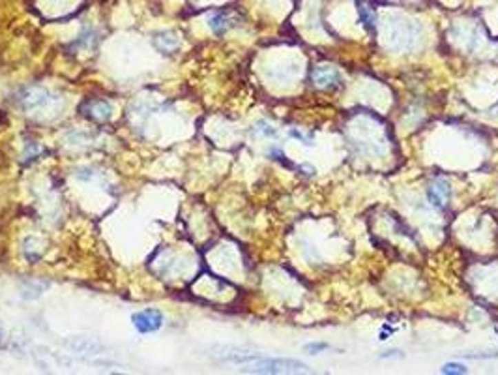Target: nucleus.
<instances>
[{
    "label": "nucleus",
    "instance_id": "1",
    "mask_svg": "<svg viewBox=\"0 0 498 375\" xmlns=\"http://www.w3.org/2000/svg\"><path fill=\"white\" fill-rule=\"evenodd\" d=\"M246 372H255V374H307L309 366L304 362L294 361V358H262L259 356L257 361L251 362V368Z\"/></svg>",
    "mask_w": 498,
    "mask_h": 375
},
{
    "label": "nucleus",
    "instance_id": "2",
    "mask_svg": "<svg viewBox=\"0 0 498 375\" xmlns=\"http://www.w3.org/2000/svg\"><path fill=\"white\" fill-rule=\"evenodd\" d=\"M132 323L135 328L143 332V334H150L160 330L163 325V314L158 310H145V312H137L132 315Z\"/></svg>",
    "mask_w": 498,
    "mask_h": 375
},
{
    "label": "nucleus",
    "instance_id": "3",
    "mask_svg": "<svg viewBox=\"0 0 498 375\" xmlns=\"http://www.w3.org/2000/svg\"><path fill=\"white\" fill-rule=\"evenodd\" d=\"M51 94L45 88H28L27 92L21 98V105L25 111H38V109L47 108L51 103Z\"/></svg>",
    "mask_w": 498,
    "mask_h": 375
},
{
    "label": "nucleus",
    "instance_id": "4",
    "mask_svg": "<svg viewBox=\"0 0 498 375\" xmlns=\"http://www.w3.org/2000/svg\"><path fill=\"white\" fill-rule=\"evenodd\" d=\"M427 197L435 208H446L450 201V184L446 181H435L427 192Z\"/></svg>",
    "mask_w": 498,
    "mask_h": 375
},
{
    "label": "nucleus",
    "instance_id": "5",
    "mask_svg": "<svg viewBox=\"0 0 498 375\" xmlns=\"http://www.w3.org/2000/svg\"><path fill=\"white\" fill-rule=\"evenodd\" d=\"M154 47H156L160 53H165V54L176 53L180 47L178 34L171 32V30H165V32L156 34V38H154Z\"/></svg>",
    "mask_w": 498,
    "mask_h": 375
},
{
    "label": "nucleus",
    "instance_id": "6",
    "mask_svg": "<svg viewBox=\"0 0 498 375\" xmlns=\"http://www.w3.org/2000/svg\"><path fill=\"white\" fill-rule=\"evenodd\" d=\"M313 83L320 88H330L339 83L338 72H333L332 68H317L313 72Z\"/></svg>",
    "mask_w": 498,
    "mask_h": 375
},
{
    "label": "nucleus",
    "instance_id": "7",
    "mask_svg": "<svg viewBox=\"0 0 498 375\" xmlns=\"http://www.w3.org/2000/svg\"><path fill=\"white\" fill-rule=\"evenodd\" d=\"M88 111H90V113L87 114H90V119H96V121H107V119L111 116V113H113V108H111L107 101L98 100L88 103Z\"/></svg>",
    "mask_w": 498,
    "mask_h": 375
},
{
    "label": "nucleus",
    "instance_id": "8",
    "mask_svg": "<svg viewBox=\"0 0 498 375\" xmlns=\"http://www.w3.org/2000/svg\"><path fill=\"white\" fill-rule=\"evenodd\" d=\"M208 25H210V28L214 30V34H218V36H221V34H225L229 28H231V17H229V14H225V12H218V14H214L210 19H208Z\"/></svg>",
    "mask_w": 498,
    "mask_h": 375
},
{
    "label": "nucleus",
    "instance_id": "9",
    "mask_svg": "<svg viewBox=\"0 0 498 375\" xmlns=\"http://www.w3.org/2000/svg\"><path fill=\"white\" fill-rule=\"evenodd\" d=\"M442 374H453V375H461V374H468V368L465 364H459V362H448L442 366Z\"/></svg>",
    "mask_w": 498,
    "mask_h": 375
},
{
    "label": "nucleus",
    "instance_id": "10",
    "mask_svg": "<svg viewBox=\"0 0 498 375\" xmlns=\"http://www.w3.org/2000/svg\"><path fill=\"white\" fill-rule=\"evenodd\" d=\"M255 132L260 135H264V137H276V130H273L268 122H259L257 128H255Z\"/></svg>",
    "mask_w": 498,
    "mask_h": 375
},
{
    "label": "nucleus",
    "instance_id": "11",
    "mask_svg": "<svg viewBox=\"0 0 498 375\" xmlns=\"http://www.w3.org/2000/svg\"><path fill=\"white\" fill-rule=\"evenodd\" d=\"M309 353V355H317V353H322V351H328L330 349V345L328 343H307L306 347H304Z\"/></svg>",
    "mask_w": 498,
    "mask_h": 375
},
{
    "label": "nucleus",
    "instance_id": "12",
    "mask_svg": "<svg viewBox=\"0 0 498 375\" xmlns=\"http://www.w3.org/2000/svg\"><path fill=\"white\" fill-rule=\"evenodd\" d=\"M360 14H362V19H364V23L371 27V25H373V14L369 12V8L362 6V8H360Z\"/></svg>",
    "mask_w": 498,
    "mask_h": 375
},
{
    "label": "nucleus",
    "instance_id": "13",
    "mask_svg": "<svg viewBox=\"0 0 498 375\" xmlns=\"http://www.w3.org/2000/svg\"><path fill=\"white\" fill-rule=\"evenodd\" d=\"M392 356H399V358H401L403 355H401V351H399V349H395V351H388L386 355H380V358H392Z\"/></svg>",
    "mask_w": 498,
    "mask_h": 375
}]
</instances>
